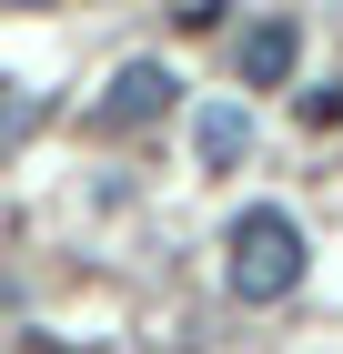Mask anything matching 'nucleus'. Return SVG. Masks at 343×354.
Instances as JSON below:
<instances>
[{
    "mask_svg": "<svg viewBox=\"0 0 343 354\" xmlns=\"http://www.w3.org/2000/svg\"><path fill=\"white\" fill-rule=\"evenodd\" d=\"M21 354H61V344H21Z\"/></svg>",
    "mask_w": 343,
    "mask_h": 354,
    "instance_id": "nucleus-6",
    "label": "nucleus"
},
{
    "mask_svg": "<svg viewBox=\"0 0 343 354\" xmlns=\"http://www.w3.org/2000/svg\"><path fill=\"white\" fill-rule=\"evenodd\" d=\"M192 152H202L212 172H222V162H242V152H253V111H242V102H212L202 122H192Z\"/></svg>",
    "mask_w": 343,
    "mask_h": 354,
    "instance_id": "nucleus-4",
    "label": "nucleus"
},
{
    "mask_svg": "<svg viewBox=\"0 0 343 354\" xmlns=\"http://www.w3.org/2000/svg\"><path fill=\"white\" fill-rule=\"evenodd\" d=\"M172 91H182V82H172L161 61H121V71H111V91L91 102V132H132V122H152Z\"/></svg>",
    "mask_w": 343,
    "mask_h": 354,
    "instance_id": "nucleus-2",
    "label": "nucleus"
},
{
    "mask_svg": "<svg viewBox=\"0 0 343 354\" xmlns=\"http://www.w3.org/2000/svg\"><path fill=\"white\" fill-rule=\"evenodd\" d=\"M293 111H303V122H313V132H323V122H343V91L323 82V91H303V102H293Z\"/></svg>",
    "mask_w": 343,
    "mask_h": 354,
    "instance_id": "nucleus-5",
    "label": "nucleus"
},
{
    "mask_svg": "<svg viewBox=\"0 0 343 354\" xmlns=\"http://www.w3.org/2000/svg\"><path fill=\"white\" fill-rule=\"evenodd\" d=\"M233 61H242V82H253V91H283L293 61H303V30H293V21H253Z\"/></svg>",
    "mask_w": 343,
    "mask_h": 354,
    "instance_id": "nucleus-3",
    "label": "nucleus"
},
{
    "mask_svg": "<svg viewBox=\"0 0 343 354\" xmlns=\"http://www.w3.org/2000/svg\"><path fill=\"white\" fill-rule=\"evenodd\" d=\"M222 273H233L242 304H283L293 283H303V223H293L283 203L233 213V233H222Z\"/></svg>",
    "mask_w": 343,
    "mask_h": 354,
    "instance_id": "nucleus-1",
    "label": "nucleus"
}]
</instances>
